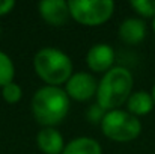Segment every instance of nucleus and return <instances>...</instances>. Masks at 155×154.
<instances>
[{
  "label": "nucleus",
  "mask_w": 155,
  "mask_h": 154,
  "mask_svg": "<svg viewBox=\"0 0 155 154\" xmlns=\"http://www.w3.org/2000/svg\"><path fill=\"white\" fill-rule=\"evenodd\" d=\"M105 113H107V110H104L98 103H95V104L89 106V109H87V112H86V118L89 119L91 124L101 125L104 116H105Z\"/></svg>",
  "instance_id": "dca6fc26"
},
{
  "label": "nucleus",
  "mask_w": 155,
  "mask_h": 154,
  "mask_svg": "<svg viewBox=\"0 0 155 154\" xmlns=\"http://www.w3.org/2000/svg\"><path fill=\"white\" fill-rule=\"evenodd\" d=\"M36 145L44 154H62L66 144L56 127H42L36 135Z\"/></svg>",
  "instance_id": "9d476101"
},
{
  "label": "nucleus",
  "mask_w": 155,
  "mask_h": 154,
  "mask_svg": "<svg viewBox=\"0 0 155 154\" xmlns=\"http://www.w3.org/2000/svg\"><path fill=\"white\" fill-rule=\"evenodd\" d=\"M152 29H154V32H155V17L152 18Z\"/></svg>",
  "instance_id": "6ab92c4d"
},
{
  "label": "nucleus",
  "mask_w": 155,
  "mask_h": 154,
  "mask_svg": "<svg viewBox=\"0 0 155 154\" xmlns=\"http://www.w3.org/2000/svg\"><path fill=\"white\" fill-rule=\"evenodd\" d=\"M71 98L60 86L45 85L32 97V113L42 127H56L68 115Z\"/></svg>",
  "instance_id": "f257e3e1"
},
{
  "label": "nucleus",
  "mask_w": 155,
  "mask_h": 154,
  "mask_svg": "<svg viewBox=\"0 0 155 154\" xmlns=\"http://www.w3.org/2000/svg\"><path fill=\"white\" fill-rule=\"evenodd\" d=\"M155 103L154 98L151 95V92L146 91H136L130 95V98L127 100V109L130 113H133L134 116H143L152 112Z\"/></svg>",
  "instance_id": "9b49d317"
},
{
  "label": "nucleus",
  "mask_w": 155,
  "mask_h": 154,
  "mask_svg": "<svg viewBox=\"0 0 155 154\" xmlns=\"http://www.w3.org/2000/svg\"><path fill=\"white\" fill-rule=\"evenodd\" d=\"M98 82L94 74L86 71L74 73L69 80L65 83V92L71 100L75 101H87L92 97H97Z\"/></svg>",
  "instance_id": "423d86ee"
},
{
  "label": "nucleus",
  "mask_w": 155,
  "mask_h": 154,
  "mask_svg": "<svg viewBox=\"0 0 155 154\" xmlns=\"http://www.w3.org/2000/svg\"><path fill=\"white\" fill-rule=\"evenodd\" d=\"M71 17L83 26H101L114 12L113 0H69Z\"/></svg>",
  "instance_id": "39448f33"
},
{
  "label": "nucleus",
  "mask_w": 155,
  "mask_h": 154,
  "mask_svg": "<svg viewBox=\"0 0 155 154\" xmlns=\"http://www.w3.org/2000/svg\"><path fill=\"white\" fill-rule=\"evenodd\" d=\"M146 33H148L146 23L142 18H134V17L124 20L117 29V35L120 41L130 46L140 44L146 38Z\"/></svg>",
  "instance_id": "1a4fd4ad"
},
{
  "label": "nucleus",
  "mask_w": 155,
  "mask_h": 154,
  "mask_svg": "<svg viewBox=\"0 0 155 154\" xmlns=\"http://www.w3.org/2000/svg\"><path fill=\"white\" fill-rule=\"evenodd\" d=\"M33 70L38 77L50 86L66 83L74 74L71 57L56 47H44L33 56Z\"/></svg>",
  "instance_id": "7ed1b4c3"
},
{
  "label": "nucleus",
  "mask_w": 155,
  "mask_h": 154,
  "mask_svg": "<svg viewBox=\"0 0 155 154\" xmlns=\"http://www.w3.org/2000/svg\"><path fill=\"white\" fill-rule=\"evenodd\" d=\"M151 95H152V98H154V103H155V85H154V88H152V92H151Z\"/></svg>",
  "instance_id": "a211bd4d"
},
{
  "label": "nucleus",
  "mask_w": 155,
  "mask_h": 154,
  "mask_svg": "<svg viewBox=\"0 0 155 154\" xmlns=\"http://www.w3.org/2000/svg\"><path fill=\"white\" fill-rule=\"evenodd\" d=\"M14 76H15V67L12 59L5 51L0 50V88L14 82Z\"/></svg>",
  "instance_id": "ddd939ff"
},
{
  "label": "nucleus",
  "mask_w": 155,
  "mask_h": 154,
  "mask_svg": "<svg viewBox=\"0 0 155 154\" xmlns=\"http://www.w3.org/2000/svg\"><path fill=\"white\" fill-rule=\"evenodd\" d=\"M0 33H2V29H0Z\"/></svg>",
  "instance_id": "aec40b11"
},
{
  "label": "nucleus",
  "mask_w": 155,
  "mask_h": 154,
  "mask_svg": "<svg viewBox=\"0 0 155 154\" xmlns=\"http://www.w3.org/2000/svg\"><path fill=\"white\" fill-rule=\"evenodd\" d=\"M114 50L108 44H95L92 46L86 54V63L91 71L94 73H107L113 68L114 63Z\"/></svg>",
  "instance_id": "0eeeda50"
},
{
  "label": "nucleus",
  "mask_w": 155,
  "mask_h": 154,
  "mask_svg": "<svg viewBox=\"0 0 155 154\" xmlns=\"http://www.w3.org/2000/svg\"><path fill=\"white\" fill-rule=\"evenodd\" d=\"M62 154H103V148L97 139L80 136L69 141Z\"/></svg>",
  "instance_id": "f8f14e48"
},
{
  "label": "nucleus",
  "mask_w": 155,
  "mask_h": 154,
  "mask_svg": "<svg viewBox=\"0 0 155 154\" xmlns=\"http://www.w3.org/2000/svg\"><path fill=\"white\" fill-rule=\"evenodd\" d=\"M39 15L50 26H63L66 24L69 14V5L65 0H42L38 3Z\"/></svg>",
  "instance_id": "6e6552de"
},
{
  "label": "nucleus",
  "mask_w": 155,
  "mask_h": 154,
  "mask_svg": "<svg viewBox=\"0 0 155 154\" xmlns=\"http://www.w3.org/2000/svg\"><path fill=\"white\" fill-rule=\"evenodd\" d=\"M133 85L134 79L128 68L113 67L98 82L97 103L107 112L119 109L133 94Z\"/></svg>",
  "instance_id": "f03ea898"
},
{
  "label": "nucleus",
  "mask_w": 155,
  "mask_h": 154,
  "mask_svg": "<svg viewBox=\"0 0 155 154\" xmlns=\"http://www.w3.org/2000/svg\"><path fill=\"white\" fill-rule=\"evenodd\" d=\"M2 97H3V100L6 103L15 104V103H18L23 98V89H21V86L18 83L11 82V83H8L6 86L2 88Z\"/></svg>",
  "instance_id": "2eb2a0df"
},
{
  "label": "nucleus",
  "mask_w": 155,
  "mask_h": 154,
  "mask_svg": "<svg viewBox=\"0 0 155 154\" xmlns=\"http://www.w3.org/2000/svg\"><path fill=\"white\" fill-rule=\"evenodd\" d=\"M104 136L114 142H131L142 133V122L128 110H108L101 122Z\"/></svg>",
  "instance_id": "20e7f679"
},
{
  "label": "nucleus",
  "mask_w": 155,
  "mask_h": 154,
  "mask_svg": "<svg viewBox=\"0 0 155 154\" xmlns=\"http://www.w3.org/2000/svg\"><path fill=\"white\" fill-rule=\"evenodd\" d=\"M130 6L143 18L155 17V0H131Z\"/></svg>",
  "instance_id": "4468645a"
},
{
  "label": "nucleus",
  "mask_w": 155,
  "mask_h": 154,
  "mask_svg": "<svg viewBox=\"0 0 155 154\" xmlns=\"http://www.w3.org/2000/svg\"><path fill=\"white\" fill-rule=\"evenodd\" d=\"M14 8H15V2L14 0H0V17L2 15H8Z\"/></svg>",
  "instance_id": "f3484780"
}]
</instances>
